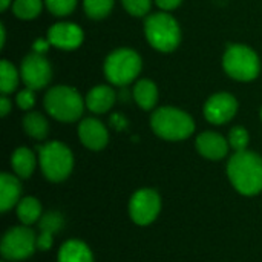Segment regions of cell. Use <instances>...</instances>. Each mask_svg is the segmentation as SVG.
Masks as SVG:
<instances>
[{"mask_svg":"<svg viewBox=\"0 0 262 262\" xmlns=\"http://www.w3.org/2000/svg\"><path fill=\"white\" fill-rule=\"evenodd\" d=\"M83 29L75 23H55L48 31V41L64 51L77 49L83 43Z\"/></svg>","mask_w":262,"mask_h":262,"instance_id":"cell-12","label":"cell"},{"mask_svg":"<svg viewBox=\"0 0 262 262\" xmlns=\"http://www.w3.org/2000/svg\"><path fill=\"white\" fill-rule=\"evenodd\" d=\"M181 2H183V0H155V3H157L161 9H164V11H172V9H175L177 6H180Z\"/></svg>","mask_w":262,"mask_h":262,"instance_id":"cell-31","label":"cell"},{"mask_svg":"<svg viewBox=\"0 0 262 262\" xmlns=\"http://www.w3.org/2000/svg\"><path fill=\"white\" fill-rule=\"evenodd\" d=\"M238 111V101L232 94L220 92L212 95L204 104V117L212 124L229 123Z\"/></svg>","mask_w":262,"mask_h":262,"instance_id":"cell-11","label":"cell"},{"mask_svg":"<svg viewBox=\"0 0 262 262\" xmlns=\"http://www.w3.org/2000/svg\"><path fill=\"white\" fill-rule=\"evenodd\" d=\"M37 249L35 233L29 227H12L2 239V255L9 261H21L34 253Z\"/></svg>","mask_w":262,"mask_h":262,"instance_id":"cell-8","label":"cell"},{"mask_svg":"<svg viewBox=\"0 0 262 262\" xmlns=\"http://www.w3.org/2000/svg\"><path fill=\"white\" fill-rule=\"evenodd\" d=\"M23 129L29 137L35 140H45L49 132V124L41 114L29 112L23 117Z\"/></svg>","mask_w":262,"mask_h":262,"instance_id":"cell-20","label":"cell"},{"mask_svg":"<svg viewBox=\"0 0 262 262\" xmlns=\"http://www.w3.org/2000/svg\"><path fill=\"white\" fill-rule=\"evenodd\" d=\"M9 111H11V101H9V98H6L5 95L0 97V115L2 117H6Z\"/></svg>","mask_w":262,"mask_h":262,"instance_id":"cell-32","label":"cell"},{"mask_svg":"<svg viewBox=\"0 0 262 262\" xmlns=\"http://www.w3.org/2000/svg\"><path fill=\"white\" fill-rule=\"evenodd\" d=\"M115 103V92L111 86L100 84L89 91L86 97V106L94 114H104L107 112Z\"/></svg>","mask_w":262,"mask_h":262,"instance_id":"cell-15","label":"cell"},{"mask_svg":"<svg viewBox=\"0 0 262 262\" xmlns=\"http://www.w3.org/2000/svg\"><path fill=\"white\" fill-rule=\"evenodd\" d=\"M229 141L216 132H204L196 138L198 152L209 160H221L229 152Z\"/></svg>","mask_w":262,"mask_h":262,"instance_id":"cell-14","label":"cell"},{"mask_svg":"<svg viewBox=\"0 0 262 262\" xmlns=\"http://www.w3.org/2000/svg\"><path fill=\"white\" fill-rule=\"evenodd\" d=\"M20 192H21L20 181L9 173H2L0 175V210L6 212L12 209L15 204H18Z\"/></svg>","mask_w":262,"mask_h":262,"instance_id":"cell-16","label":"cell"},{"mask_svg":"<svg viewBox=\"0 0 262 262\" xmlns=\"http://www.w3.org/2000/svg\"><path fill=\"white\" fill-rule=\"evenodd\" d=\"M11 164L20 178H29L35 169V155L28 147H18L11 157Z\"/></svg>","mask_w":262,"mask_h":262,"instance_id":"cell-19","label":"cell"},{"mask_svg":"<svg viewBox=\"0 0 262 262\" xmlns=\"http://www.w3.org/2000/svg\"><path fill=\"white\" fill-rule=\"evenodd\" d=\"M37 150L41 172L49 181L58 183L69 177L74 167V157L66 144L51 141L45 146H38Z\"/></svg>","mask_w":262,"mask_h":262,"instance_id":"cell-5","label":"cell"},{"mask_svg":"<svg viewBox=\"0 0 262 262\" xmlns=\"http://www.w3.org/2000/svg\"><path fill=\"white\" fill-rule=\"evenodd\" d=\"M134 97H135V101L138 103V106L144 111H150L155 107L157 101H158V89H157V84L147 78L144 80H140L137 84H135V89H134Z\"/></svg>","mask_w":262,"mask_h":262,"instance_id":"cell-18","label":"cell"},{"mask_svg":"<svg viewBox=\"0 0 262 262\" xmlns=\"http://www.w3.org/2000/svg\"><path fill=\"white\" fill-rule=\"evenodd\" d=\"M223 66L227 75L238 81L255 80L261 69L258 54L246 45H230L224 54Z\"/></svg>","mask_w":262,"mask_h":262,"instance_id":"cell-7","label":"cell"},{"mask_svg":"<svg viewBox=\"0 0 262 262\" xmlns=\"http://www.w3.org/2000/svg\"><path fill=\"white\" fill-rule=\"evenodd\" d=\"M144 34L150 46L160 52H172L181 41V29L177 20L167 12L147 15L144 21Z\"/></svg>","mask_w":262,"mask_h":262,"instance_id":"cell-3","label":"cell"},{"mask_svg":"<svg viewBox=\"0 0 262 262\" xmlns=\"http://www.w3.org/2000/svg\"><path fill=\"white\" fill-rule=\"evenodd\" d=\"M141 71L140 55L129 49L120 48L111 52L104 61V75L111 84L126 86L132 83Z\"/></svg>","mask_w":262,"mask_h":262,"instance_id":"cell-6","label":"cell"},{"mask_svg":"<svg viewBox=\"0 0 262 262\" xmlns=\"http://www.w3.org/2000/svg\"><path fill=\"white\" fill-rule=\"evenodd\" d=\"M63 227V218L60 213L57 212H48L46 215H43V218L40 220V232L45 233H57L60 229Z\"/></svg>","mask_w":262,"mask_h":262,"instance_id":"cell-25","label":"cell"},{"mask_svg":"<svg viewBox=\"0 0 262 262\" xmlns=\"http://www.w3.org/2000/svg\"><path fill=\"white\" fill-rule=\"evenodd\" d=\"M9 5H11V0H0V11H2V12L6 11Z\"/></svg>","mask_w":262,"mask_h":262,"instance_id":"cell-35","label":"cell"},{"mask_svg":"<svg viewBox=\"0 0 262 262\" xmlns=\"http://www.w3.org/2000/svg\"><path fill=\"white\" fill-rule=\"evenodd\" d=\"M261 118H262V109H261Z\"/></svg>","mask_w":262,"mask_h":262,"instance_id":"cell-36","label":"cell"},{"mask_svg":"<svg viewBox=\"0 0 262 262\" xmlns=\"http://www.w3.org/2000/svg\"><path fill=\"white\" fill-rule=\"evenodd\" d=\"M229 144L230 147H233L236 152H243L246 150L247 144H249V132L241 127V126H236L230 130L229 134Z\"/></svg>","mask_w":262,"mask_h":262,"instance_id":"cell-26","label":"cell"},{"mask_svg":"<svg viewBox=\"0 0 262 262\" xmlns=\"http://www.w3.org/2000/svg\"><path fill=\"white\" fill-rule=\"evenodd\" d=\"M227 173L233 187L243 195L252 196L262 190V158L255 152H236L227 164Z\"/></svg>","mask_w":262,"mask_h":262,"instance_id":"cell-1","label":"cell"},{"mask_svg":"<svg viewBox=\"0 0 262 262\" xmlns=\"http://www.w3.org/2000/svg\"><path fill=\"white\" fill-rule=\"evenodd\" d=\"M34 48H35V51H37L38 54H41V52H45V49H46V41H37V43L34 45Z\"/></svg>","mask_w":262,"mask_h":262,"instance_id":"cell-33","label":"cell"},{"mask_svg":"<svg viewBox=\"0 0 262 262\" xmlns=\"http://www.w3.org/2000/svg\"><path fill=\"white\" fill-rule=\"evenodd\" d=\"M5 26L3 25H0V46L3 48L5 46Z\"/></svg>","mask_w":262,"mask_h":262,"instance_id":"cell-34","label":"cell"},{"mask_svg":"<svg viewBox=\"0 0 262 262\" xmlns=\"http://www.w3.org/2000/svg\"><path fill=\"white\" fill-rule=\"evenodd\" d=\"M80 141L91 150H101L106 147L109 134L104 124L95 118H84L78 126Z\"/></svg>","mask_w":262,"mask_h":262,"instance_id":"cell-13","label":"cell"},{"mask_svg":"<svg viewBox=\"0 0 262 262\" xmlns=\"http://www.w3.org/2000/svg\"><path fill=\"white\" fill-rule=\"evenodd\" d=\"M52 246V235L41 232L40 236L37 238V249L38 250H48Z\"/></svg>","mask_w":262,"mask_h":262,"instance_id":"cell-30","label":"cell"},{"mask_svg":"<svg viewBox=\"0 0 262 262\" xmlns=\"http://www.w3.org/2000/svg\"><path fill=\"white\" fill-rule=\"evenodd\" d=\"M124 9L135 17H143L150 9V0H121Z\"/></svg>","mask_w":262,"mask_h":262,"instance_id":"cell-28","label":"cell"},{"mask_svg":"<svg viewBox=\"0 0 262 262\" xmlns=\"http://www.w3.org/2000/svg\"><path fill=\"white\" fill-rule=\"evenodd\" d=\"M45 109L55 120L72 123L81 117L84 101L75 89L69 86H54L45 95Z\"/></svg>","mask_w":262,"mask_h":262,"instance_id":"cell-4","label":"cell"},{"mask_svg":"<svg viewBox=\"0 0 262 262\" xmlns=\"http://www.w3.org/2000/svg\"><path fill=\"white\" fill-rule=\"evenodd\" d=\"M17 84H18L17 69L8 60H2L0 61V91H2V94L12 92L17 88Z\"/></svg>","mask_w":262,"mask_h":262,"instance_id":"cell-22","label":"cell"},{"mask_svg":"<svg viewBox=\"0 0 262 262\" xmlns=\"http://www.w3.org/2000/svg\"><path fill=\"white\" fill-rule=\"evenodd\" d=\"M15 100H17V106H18L20 109H23V111H29V109H32V106L35 104L34 91H32V89H29V88H26V89L20 91Z\"/></svg>","mask_w":262,"mask_h":262,"instance_id":"cell-29","label":"cell"},{"mask_svg":"<svg viewBox=\"0 0 262 262\" xmlns=\"http://www.w3.org/2000/svg\"><path fill=\"white\" fill-rule=\"evenodd\" d=\"M150 126L160 138L169 141L186 140L195 130V123L190 115L170 106L157 109L152 114Z\"/></svg>","mask_w":262,"mask_h":262,"instance_id":"cell-2","label":"cell"},{"mask_svg":"<svg viewBox=\"0 0 262 262\" xmlns=\"http://www.w3.org/2000/svg\"><path fill=\"white\" fill-rule=\"evenodd\" d=\"M58 262H94L89 247L77 239L64 243L58 252Z\"/></svg>","mask_w":262,"mask_h":262,"instance_id":"cell-17","label":"cell"},{"mask_svg":"<svg viewBox=\"0 0 262 262\" xmlns=\"http://www.w3.org/2000/svg\"><path fill=\"white\" fill-rule=\"evenodd\" d=\"M45 3H46V8L54 15L63 17V15H68L74 11L77 0H45Z\"/></svg>","mask_w":262,"mask_h":262,"instance_id":"cell-27","label":"cell"},{"mask_svg":"<svg viewBox=\"0 0 262 262\" xmlns=\"http://www.w3.org/2000/svg\"><path fill=\"white\" fill-rule=\"evenodd\" d=\"M20 75L26 88L37 91V89H43L49 83L52 77V69L49 61L41 54L34 52L23 58L20 66Z\"/></svg>","mask_w":262,"mask_h":262,"instance_id":"cell-10","label":"cell"},{"mask_svg":"<svg viewBox=\"0 0 262 262\" xmlns=\"http://www.w3.org/2000/svg\"><path fill=\"white\" fill-rule=\"evenodd\" d=\"M43 3L41 0H14L12 11L18 18L31 20L35 18L41 12Z\"/></svg>","mask_w":262,"mask_h":262,"instance_id":"cell-23","label":"cell"},{"mask_svg":"<svg viewBox=\"0 0 262 262\" xmlns=\"http://www.w3.org/2000/svg\"><path fill=\"white\" fill-rule=\"evenodd\" d=\"M17 215H18V220L25 226H31V224H34L40 218V215H41V206L32 196L23 198L17 204Z\"/></svg>","mask_w":262,"mask_h":262,"instance_id":"cell-21","label":"cell"},{"mask_svg":"<svg viewBox=\"0 0 262 262\" xmlns=\"http://www.w3.org/2000/svg\"><path fill=\"white\" fill-rule=\"evenodd\" d=\"M83 6L91 18L100 20L111 12L114 8V0H83Z\"/></svg>","mask_w":262,"mask_h":262,"instance_id":"cell-24","label":"cell"},{"mask_svg":"<svg viewBox=\"0 0 262 262\" xmlns=\"http://www.w3.org/2000/svg\"><path fill=\"white\" fill-rule=\"evenodd\" d=\"M161 209V200L160 195L152 189H141L138 190L129 204L130 218L138 226H147L150 224L160 213Z\"/></svg>","mask_w":262,"mask_h":262,"instance_id":"cell-9","label":"cell"}]
</instances>
